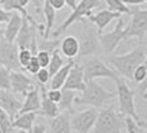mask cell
<instances>
[{"instance_id":"e0dca14e","label":"cell","mask_w":147,"mask_h":133,"mask_svg":"<svg viewBox=\"0 0 147 133\" xmlns=\"http://www.w3.org/2000/svg\"><path fill=\"white\" fill-rule=\"evenodd\" d=\"M37 115L38 112H34V111L18 113L12 120V128L15 129V132H31V129L36 121Z\"/></svg>"},{"instance_id":"7a4b0ae2","label":"cell","mask_w":147,"mask_h":133,"mask_svg":"<svg viewBox=\"0 0 147 133\" xmlns=\"http://www.w3.org/2000/svg\"><path fill=\"white\" fill-rule=\"evenodd\" d=\"M116 96V93L111 92L102 87L95 80L85 82V88L81 91V94L76 96L74 104L90 105L93 108H103Z\"/></svg>"},{"instance_id":"cb8c5ba5","label":"cell","mask_w":147,"mask_h":133,"mask_svg":"<svg viewBox=\"0 0 147 133\" xmlns=\"http://www.w3.org/2000/svg\"><path fill=\"white\" fill-rule=\"evenodd\" d=\"M55 12H57V10L48 2V0H43L42 14L44 17V29L42 30V37H50V31H51L52 27L54 24V20H55Z\"/></svg>"},{"instance_id":"74e56055","label":"cell","mask_w":147,"mask_h":133,"mask_svg":"<svg viewBox=\"0 0 147 133\" xmlns=\"http://www.w3.org/2000/svg\"><path fill=\"white\" fill-rule=\"evenodd\" d=\"M61 89H49V90H47V96L48 98L53 101V102H55V103H58L60 101V99H61Z\"/></svg>"},{"instance_id":"ffe728a7","label":"cell","mask_w":147,"mask_h":133,"mask_svg":"<svg viewBox=\"0 0 147 133\" xmlns=\"http://www.w3.org/2000/svg\"><path fill=\"white\" fill-rule=\"evenodd\" d=\"M40 107H41V96H40V90L37 86V88L32 89L24 96V101L22 102L19 113L31 112V111L38 112L40 110Z\"/></svg>"},{"instance_id":"6da1fadb","label":"cell","mask_w":147,"mask_h":133,"mask_svg":"<svg viewBox=\"0 0 147 133\" xmlns=\"http://www.w3.org/2000/svg\"><path fill=\"white\" fill-rule=\"evenodd\" d=\"M106 61L113 66L117 74L128 80H132V74L135 68L140 66V63L146 62V51L144 47H137L125 54L115 56L112 53Z\"/></svg>"},{"instance_id":"603a6c76","label":"cell","mask_w":147,"mask_h":133,"mask_svg":"<svg viewBox=\"0 0 147 133\" xmlns=\"http://www.w3.org/2000/svg\"><path fill=\"white\" fill-rule=\"evenodd\" d=\"M74 60L67 59V62L64 63L63 66L60 68L59 70L51 77L50 79V88L51 89H62L64 82L66 80V77L69 74V71L71 69V66H73Z\"/></svg>"},{"instance_id":"3957f363","label":"cell","mask_w":147,"mask_h":133,"mask_svg":"<svg viewBox=\"0 0 147 133\" xmlns=\"http://www.w3.org/2000/svg\"><path fill=\"white\" fill-rule=\"evenodd\" d=\"M125 129L124 115L115 111L113 104L98 111L97 118L91 132L95 133H119Z\"/></svg>"},{"instance_id":"f6af8a7d","label":"cell","mask_w":147,"mask_h":133,"mask_svg":"<svg viewBox=\"0 0 147 133\" xmlns=\"http://www.w3.org/2000/svg\"><path fill=\"white\" fill-rule=\"evenodd\" d=\"M18 2L21 5L22 7L26 8L27 6H28V5H29L30 2H31V0H18Z\"/></svg>"},{"instance_id":"60d3db41","label":"cell","mask_w":147,"mask_h":133,"mask_svg":"<svg viewBox=\"0 0 147 133\" xmlns=\"http://www.w3.org/2000/svg\"><path fill=\"white\" fill-rule=\"evenodd\" d=\"M10 15H11V12L6 11L5 9H2V8L0 7V23L7 22L9 20V18H10Z\"/></svg>"},{"instance_id":"9c48e42d","label":"cell","mask_w":147,"mask_h":133,"mask_svg":"<svg viewBox=\"0 0 147 133\" xmlns=\"http://www.w3.org/2000/svg\"><path fill=\"white\" fill-rule=\"evenodd\" d=\"M129 15L132 16V19L129 26L127 27L125 40L129 38H137L140 42H143L147 32V10L133 6Z\"/></svg>"},{"instance_id":"ac0fdd59","label":"cell","mask_w":147,"mask_h":133,"mask_svg":"<svg viewBox=\"0 0 147 133\" xmlns=\"http://www.w3.org/2000/svg\"><path fill=\"white\" fill-rule=\"evenodd\" d=\"M48 131L52 133H71L70 112H59L55 117L50 119Z\"/></svg>"},{"instance_id":"277c9868","label":"cell","mask_w":147,"mask_h":133,"mask_svg":"<svg viewBox=\"0 0 147 133\" xmlns=\"http://www.w3.org/2000/svg\"><path fill=\"white\" fill-rule=\"evenodd\" d=\"M116 84V96L118 100V110L124 117H132L136 121H142L136 111L135 105V91L126 84V82L118 75L114 79Z\"/></svg>"},{"instance_id":"2e32d148","label":"cell","mask_w":147,"mask_h":133,"mask_svg":"<svg viewBox=\"0 0 147 133\" xmlns=\"http://www.w3.org/2000/svg\"><path fill=\"white\" fill-rule=\"evenodd\" d=\"M118 17H121L119 14L111 11L109 9L105 10H101L96 14H91V15L86 17L88 21L93 23V26H96V31L98 35L103 33L104 29L110 24L111 22L115 19H117Z\"/></svg>"},{"instance_id":"b9f144b4","label":"cell","mask_w":147,"mask_h":133,"mask_svg":"<svg viewBox=\"0 0 147 133\" xmlns=\"http://www.w3.org/2000/svg\"><path fill=\"white\" fill-rule=\"evenodd\" d=\"M122 1L127 6H140V5H145L147 0H122Z\"/></svg>"},{"instance_id":"d590c367","label":"cell","mask_w":147,"mask_h":133,"mask_svg":"<svg viewBox=\"0 0 147 133\" xmlns=\"http://www.w3.org/2000/svg\"><path fill=\"white\" fill-rule=\"evenodd\" d=\"M34 75H36V79L39 84H47V83H49L50 79H51V75L47 68H40L39 71Z\"/></svg>"},{"instance_id":"e575fe53","label":"cell","mask_w":147,"mask_h":133,"mask_svg":"<svg viewBox=\"0 0 147 133\" xmlns=\"http://www.w3.org/2000/svg\"><path fill=\"white\" fill-rule=\"evenodd\" d=\"M37 58L38 62L41 68H47L49 62H50V58H51V53H49L48 51L44 50H38L37 53L34 54Z\"/></svg>"},{"instance_id":"f1b7e54d","label":"cell","mask_w":147,"mask_h":133,"mask_svg":"<svg viewBox=\"0 0 147 133\" xmlns=\"http://www.w3.org/2000/svg\"><path fill=\"white\" fill-rule=\"evenodd\" d=\"M107 9L111 11L117 12L119 15H129L131 14V8L125 5L122 0H104Z\"/></svg>"},{"instance_id":"8fae6325","label":"cell","mask_w":147,"mask_h":133,"mask_svg":"<svg viewBox=\"0 0 147 133\" xmlns=\"http://www.w3.org/2000/svg\"><path fill=\"white\" fill-rule=\"evenodd\" d=\"M98 111L96 108H90L86 110L75 112L72 111L70 113V123L71 130L75 133H88L92 131L94 123L97 118Z\"/></svg>"},{"instance_id":"7402d4cb","label":"cell","mask_w":147,"mask_h":133,"mask_svg":"<svg viewBox=\"0 0 147 133\" xmlns=\"http://www.w3.org/2000/svg\"><path fill=\"white\" fill-rule=\"evenodd\" d=\"M22 24V16L19 12L12 11L7 21V27L3 30V37L9 41H15Z\"/></svg>"},{"instance_id":"7c38bea8","label":"cell","mask_w":147,"mask_h":133,"mask_svg":"<svg viewBox=\"0 0 147 133\" xmlns=\"http://www.w3.org/2000/svg\"><path fill=\"white\" fill-rule=\"evenodd\" d=\"M19 48L15 41H9L5 37L0 40V66L10 71L21 70L22 66L18 60Z\"/></svg>"},{"instance_id":"bcb514c9","label":"cell","mask_w":147,"mask_h":133,"mask_svg":"<svg viewBox=\"0 0 147 133\" xmlns=\"http://www.w3.org/2000/svg\"><path fill=\"white\" fill-rule=\"evenodd\" d=\"M3 37V30L0 29V40H1V38Z\"/></svg>"},{"instance_id":"52a82bcc","label":"cell","mask_w":147,"mask_h":133,"mask_svg":"<svg viewBox=\"0 0 147 133\" xmlns=\"http://www.w3.org/2000/svg\"><path fill=\"white\" fill-rule=\"evenodd\" d=\"M83 23V29L81 31L80 38H78L80 50H79V57L84 58L88 56H96L101 49V45L98 42V33L95 31L93 23L85 22L84 19L81 20Z\"/></svg>"},{"instance_id":"9a60e30c","label":"cell","mask_w":147,"mask_h":133,"mask_svg":"<svg viewBox=\"0 0 147 133\" xmlns=\"http://www.w3.org/2000/svg\"><path fill=\"white\" fill-rule=\"evenodd\" d=\"M21 105L22 102L11 90L0 89V108L7 112L11 120H13V118L19 113Z\"/></svg>"},{"instance_id":"4dcf8cb0","label":"cell","mask_w":147,"mask_h":133,"mask_svg":"<svg viewBox=\"0 0 147 133\" xmlns=\"http://www.w3.org/2000/svg\"><path fill=\"white\" fill-rule=\"evenodd\" d=\"M0 129L2 133L15 132V129L12 128V120L8 115V113L5 110L0 108Z\"/></svg>"},{"instance_id":"7bdbcfd3","label":"cell","mask_w":147,"mask_h":133,"mask_svg":"<svg viewBox=\"0 0 147 133\" xmlns=\"http://www.w3.org/2000/svg\"><path fill=\"white\" fill-rule=\"evenodd\" d=\"M33 6H34V9L38 14H41L42 12V6H43V0H31Z\"/></svg>"},{"instance_id":"5bb4252c","label":"cell","mask_w":147,"mask_h":133,"mask_svg":"<svg viewBox=\"0 0 147 133\" xmlns=\"http://www.w3.org/2000/svg\"><path fill=\"white\" fill-rule=\"evenodd\" d=\"M84 88H85V80H84L82 64L74 61L73 66H71V69L69 71V74L66 77V80L62 89H69V90L81 92Z\"/></svg>"},{"instance_id":"8d00e7d4","label":"cell","mask_w":147,"mask_h":133,"mask_svg":"<svg viewBox=\"0 0 147 133\" xmlns=\"http://www.w3.org/2000/svg\"><path fill=\"white\" fill-rule=\"evenodd\" d=\"M40 68H41V66L39 64L36 56H32V58H31V60L28 62V64L24 66V69H26L30 74H36L38 71H39Z\"/></svg>"},{"instance_id":"83f0119b","label":"cell","mask_w":147,"mask_h":133,"mask_svg":"<svg viewBox=\"0 0 147 133\" xmlns=\"http://www.w3.org/2000/svg\"><path fill=\"white\" fill-rule=\"evenodd\" d=\"M63 64H64V59L62 58V54H61L59 48H58V49H55L51 53L50 62H49V64L47 66V69L49 70V73L52 77Z\"/></svg>"},{"instance_id":"30bf717a","label":"cell","mask_w":147,"mask_h":133,"mask_svg":"<svg viewBox=\"0 0 147 133\" xmlns=\"http://www.w3.org/2000/svg\"><path fill=\"white\" fill-rule=\"evenodd\" d=\"M37 28L42 30V27L36 26L33 23L22 17V24L19 30L18 35L15 39L16 44L18 45L19 49H29L32 52V54H36L38 51L37 47ZM42 33V32H41Z\"/></svg>"},{"instance_id":"d6986e66","label":"cell","mask_w":147,"mask_h":133,"mask_svg":"<svg viewBox=\"0 0 147 133\" xmlns=\"http://www.w3.org/2000/svg\"><path fill=\"white\" fill-rule=\"evenodd\" d=\"M38 88L41 91V93H40V96H41V107H40V110L38 111V114L44 115L45 118L48 119H51L53 117H55L60 112L58 103L53 102V101H51L48 98L45 84H39L38 83Z\"/></svg>"},{"instance_id":"ee69618b","label":"cell","mask_w":147,"mask_h":133,"mask_svg":"<svg viewBox=\"0 0 147 133\" xmlns=\"http://www.w3.org/2000/svg\"><path fill=\"white\" fill-rule=\"evenodd\" d=\"M76 2H78V0H65V5H67L71 9H73L75 7Z\"/></svg>"},{"instance_id":"8992f818","label":"cell","mask_w":147,"mask_h":133,"mask_svg":"<svg viewBox=\"0 0 147 133\" xmlns=\"http://www.w3.org/2000/svg\"><path fill=\"white\" fill-rule=\"evenodd\" d=\"M100 3H101V0H80L79 2H76L75 7L72 9V12L61 23V26L57 28V30L52 33V36L54 38L60 37L73 23L81 21L82 19L88 17L92 14V10H94L95 8L98 7Z\"/></svg>"},{"instance_id":"836d02e7","label":"cell","mask_w":147,"mask_h":133,"mask_svg":"<svg viewBox=\"0 0 147 133\" xmlns=\"http://www.w3.org/2000/svg\"><path fill=\"white\" fill-rule=\"evenodd\" d=\"M32 56H34V54H32V52L30 51L29 49H19V52H18V60H19L20 66H21L22 68H24V66L28 64V62L31 60Z\"/></svg>"},{"instance_id":"7dc6e473","label":"cell","mask_w":147,"mask_h":133,"mask_svg":"<svg viewBox=\"0 0 147 133\" xmlns=\"http://www.w3.org/2000/svg\"><path fill=\"white\" fill-rule=\"evenodd\" d=\"M0 133H2V131H1V129H0Z\"/></svg>"},{"instance_id":"484cf974","label":"cell","mask_w":147,"mask_h":133,"mask_svg":"<svg viewBox=\"0 0 147 133\" xmlns=\"http://www.w3.org/2000/svg\"><path fill=\"white\" fill-rule=\"evenodd\" d=\"M61 99L58 102V107H59L60 112H72L74 111L73 104L75 102V99L78 96V91L74 90H69V89H62L61 90Z\"/></svg>"},{"instance_id":"4316f807","label":"cell","mask_w":147,"mask_h":133,"mask_svg":"<svg viewBox=\"0 0 147 133\" xmlns=\"http://www.w3.org/2000/svg\"><path fill=\"white\" fill-rule=\"evenodd\" d=\"M124 124L127 133H145L146 123L144 121H136L132 117H124Z\"/></svg>"},{"instance_id":"ab89813d","label":"cell","mask_w":147,"mask_h":133,"mask_svg":"<svg viewBox=\"0 0 147 133\" xmlns=\"http://www.w3.org/2000/svg\"><path fill=\"white\" fill-rule=\"evenodd\" d=\"M48 2L51 5L52 7L54 8L57 11L58 10H61L65 7V0H48Z\"/></svg>"},{"instance_id":"44dd1931","label":"cell","mask_w":147,"mask_h":133,"mask_svg":"<svg viewBox=\"0 0 147 133\" xmlns=\"http://www.w3.org/2000/svg\"><path fill=\"white\" fill-rule=\"evenodd\" d=\"M60 50L67 59H74L79 56L80 44L78 38L74 36H66L60 41Z\"/></svg>"},{"instance_id":"1f68e13d","label":"cell","mask_w":147,"mask_h":133,"mask_svg":"<svg viewBox=\"0 0 147 133\" xmlns=\"http://www.w3.org/2000/svg\"><path fill=\"white\" fill-rule=\"evenodd\" d=\"M147 77V66L146 63H140V66H137L135 68V70L133 71L132 74V80H134L135 82H137L138 84L144 82L146 80Z\"/></svg>"},{"instance_id":"5b68a950","label":"cell","mask_w":147,"mask_h":133,"mask_svg":"<svg viewBox=\"0 0 147 133\" xmlns=\"http://www.w3.org/2000/svg\"><path fill=\"white\" fill-rule=\"evenodd\" d=\"M82 62V68H83V73H84V80L85 82L90 80H95L98 78H107L114 80L117 78V72L109 66V64L100 59L97 56H88L84 57Z\"/></svg>"},{"instance_id":"f35d334b","label":"cell","mask_w":147,"mask_h":133,"mask_svg":"<svg viewBox=\"0 0 147 133\" xmlns=\"http://www.w3.org/2000/svg\"><path fill=\"white\" fill-rule=\"evenodd\" d=\"M48 132V126L43 124V123H38V124H34L32 126V129H31V132L30 133H45Z\"/></svg>"},{"instance_id":"4fadbf2b","label":"cell","mask_w":147,"mask_h":133,"mask_svg":"<svg viewBox=\"0 0 147 133\" xmlns=\"http://www.w3.org/2000/svg\"><path fill=\"white\" fill-rule=\"evenodd\" d=\"M37 88V82L21 70L10 71V90L15 94L26 96L32 89Z\"/></svg>"},{"instance_id":"ba28073f","label":"cell","mask_w":147,"mask_h":133,"mask_svg":"<svg viewBox=\"0 0 147 133\" xmlns=\"http://www.w3.org/2000/svg\"><path fill=\"white\" fill-rule=\"evenodd\" d=\"M127 28H124V20L118 17L114 29L107 33L98 35V42L101 49L106 54H112L117 49L119 43L125 40V35Z\"/></svg>"},{"instance_id":"f546056e","label":"cell","mask_w":147,"mask_h":133,"mask_svg":"<svg viewBox=\"0 0 147 133\" xmlns=\"http://www.w3.org/2000/svg\"><path fill=\"white\" fill-rule=\"evenodd\" d=\"M59 39L57 40H49V38H44L42 37L41 40H37V47L38 50H44V51H48L49 53H52L55 49H58L60 45Z\"/></svg>"},{"instance_id":"d4e9b609","label":"cell","mask_w":147,"mask_h":133,"mask_svg":"<svg viewBox=\"0 0 147 133\" xmlns=\"http://www.w3.org/2000/svg\"><path fill=\"white\" fill-rule=\"evenodd\" d=\"M0 7L2 8V9H5L6 11H9V12H12V11L19 12L23 18L28 19L31 23H33L36 26H39L38 22L33 19V17L27 11V9L24 7H22L21 5L18 2V0H0Z\"/></svg>"},{"instance_id":"d6a6232c","label":"cell","mask_w":147,"mask_h":133,"mask_svg":"<svg viewBox=\"0 0 147 133\" xmlns=\"http://www.w3.org/2000/svg\"><path fill=\"white\" fill-rule=\"evenodd\" d=\"M0 89L10 90V70L0 66Z\"/></svg>"}]
</instances>
